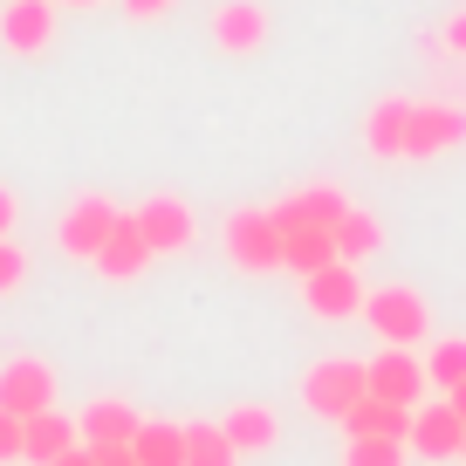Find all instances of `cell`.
I'll return each instance as SVG.
<instances>
[{
	"mask_svg": "<svg viewBox=\"0 0 466 466\" xmlns=\"http://www.w3.org/2000/svg\"><path fill=\"white\" fill-rule=\"evenodd\" d=\"M329 261H336V227H281V268L316 275Z\"/></svg>",
	"mask_w": 466,
	"mask_h": 466,
	"instance_id": "18",
	"label": "cell"
},
{
	"mask_svg": "<svg viewBox=\"0 0 466 466\" xmlns=\"http://www.w3.org/2000/svg\"><path fill=\"white\" fill-rule=\"evenodd\" d=\"M466 145V110L460 103H411V137L405 158H446Z\"/></svg>",
	"mask_w": 466,
	"mask_h": 466,
	"instance_id": "8",
	"label": "cell"
},
{
	"mask_svg": "<svg viewBox=\"0 0 466 466\" xmlns=\"http://www.w3.org/2000/svg\"><path fill=\"white\" fill-rule=\"evenodd\" d=\"M145 261H151V248H145V233H137V219L124 213L110 227V240H103V254L89 268H96V275H110V281H131V275H145Z\"/></svg>",
	"mask_w": 466,
	"mask_h": 466,
	"instance_id": "16",
	"label": "cell"
},
{
	"mask_svg": "<svg viewBox=\"0 0 466 466\" xmlns=\"http://www.w3.org/2000/svg\"><path fill=\"white\" fill-rule=\"evenodd\" d=\"M357 398H370V364L364 357H322V364L302 378V405L316 411V419L343 425V411L357 405Z\"/></svg>",
	"mask_w": 466,
	"mask_h": 466,
	"instance_id": "1",
	"label": "cell"
},
{
	"mask_svg": "<svg viewBox=\"0 0 466 466\" xmlns=\"http://www.w3.org/2000/svg\"><path fill=\"white\" fill-rule=\"evenodd\" d=\"M425 384H432V391H452V384H466V343H460V336H446V343L425 350Z\"/></svg>",
	"mask_w": 466,
	"mask_h": 466,
	"instance_id": "24",
	"label": "cell"
},
{
	"mask_svg": "<svg viewBox=\"0 0 466 466\" xmlns=\"http://www.w3.org/2000/svg\"><path fill=\"white\" fill-rule=\"evenodd\" d=\"M405 460H411L405 439H350L343 452V466H405Z\"/></svg>",
	"mask_w": 466,
	"mask_h": 466,
	"instance_id": "25",
	"label": "cell"
},
{
	"mask_svg": "<svg viewBox=\"0 0 466 466\" xmlns=\"http://www.w3.org/2000/svg\"><path fill=\"white\" fill-rule=\"evenodd\" d=\"M96 466H137L131 446H96Z\"/></svg>",
	"mask_w": 466,
	"mask_h": 466,
	"instance_id": "31",
	"label": "cell"
},
{
	"mask_svg": "<svg viewBox=\"0 0 466 466\" xmlns=\"http://www.w3.org/2000/svg\"><path fill=\"white\" fill-rule=\"evenodd\" d=\"M15 460H21V419L0 411V466H15Z\"/></svg>",
	"mask_w": 466,
	"mask_h": 466,
	"instance_id": "27",
	"label": "cell"
},
{
	"mask_svg": "<svg viewBox=\"0 0 466 466\" xmlns=\"http://www.w3.org/2000/svg\"><path fill=\"white\" fill-rule=\"evenodd\" d=\"M275 21H268L261 0H219L213 7V48L219 56H261Z\"/></svg>",
	"mask_w": 466,
	"mask_h": 466,
	"instance_id": "7",
	"label": "cell"
},
{
	"mask_svg": "<svg viewBox=\"0 0 466 466\" xmlns=\"http://www.w3.org/2000/svg\"><path fill=\"white\" fill-rule=\"evenodd\" d=\"M227 261L240 268V275H275V268H281V227H275V213H261V206L227 213Z\"/></svg>",
	"mask_w": 466,
	"mask_h": 466,
	"instance_id": "2",
	"label": "cell"
},
{
	"mask_svg": "<svg viewBox=\"0 0 466 466\" xmlns=\"http://www.w3.org/2000/svg\"><path fill=\"white\" fill-rule=\"evenodd\" d=\"M0 411H15V419L56 411V370H48L42 357H15V364H0Z\"/></svg>",
	"mask_w": 466,
	"mask_h": 466,
	"instance_id": "9",
	"label": "cell"
},
{
	"mask_svg": "<svg viewBox=\"0 0 466 466\" xmlns=\"http://www.w3.org/2000/svg\"><path fill=\"white\" fill-rule=\"evenodd\" d=\"M116 206L103 199V192H83V199L69 206V213H62V227H56V240H62V254H69V261H96L103 254V240H110V227H116Z\"/></svg>",
	"mask_w": 466,
	"mask_h": 466,
	"instance_id": "5",
	"label": "cell"
},
{
	"mask_svg": "<svg viewBox=\"0 0 466 466\" xmlns=\"http://www.w3.org/2000/svg\"><path fill=\"white\" fill-rule=\"evenodd\" d=\"M364 281H357V268L350 261H329V268H316V275H302V309L309 316H322V322H343V316H364Z\"/></svg>",
	"mask_w": 466,
	"mask_h": 466,
	"instance_id": "4",
	"label": "cell"
},
{
	"mask_svg": "<svg viewBox=\"0 0 466 466\" xmlns=\"http://www.w3.org/2000/svg\"><path fill=\"white\" fill-rule=\"evenodd\" d=\"M405 137H411V96L370 103V116H364V151L370 158H405Z\"/></svg>",
	"mask_w": 466,
	"mask_h": 466,
	"instance_id": "14",
	"label": "cell"
},
{
	"mask_svg": "<svg viewBox=\"0 0 466 466\" xmlns=\"http://www.w3.org/2000/svg\"><path fill=\"white\" fill-rule=\"evenodd\" d=\"M219 425H227V439L240 446V460H248V452H275L281 446V419L268 405H233Z\"/></svg>",
	"mask_w": 466,
	"mask_h": 466,
	"instance_id": "19",
	"label": "cell"
},
{
	"mask_svg": "<svg viewBox=\"0 0 466 466\" xmlns=\"http://www.w3.org/2000/svg\"><path fill=\"white\" fill-rule=\"evenodd\" d=\"M268 213H275V227H336V219L350 213V199L336 186H302L281 206H268Z\"/></svg>",
	"mask_w": 466,
	"mask_h": 466,
	"instance_id": "15",
	"label": "cell"
},
{
	"mask_svg": "<svg viewBox=\"0 0 466 466\" xmlns=\"http://www.w3.org/2000/svg\"><path fill=\"white\" fill-rule=\"evenodd\" d=\"M56 466H96V446H69V452H62Z\"/></svg>",
	"mask_w": 466,
	"mask_h": 466,
	"instance_id": "32",
	"label": "cell"
},
{
	"mask_svg": "<svg viewBox=\"0 0 466 466\" xmlns=\"http://www.w3.org/2000/svg\"><path fill=\"white\" fill-rule=\"evenodd\" d=\"M364 316H370V329H378L391 350L425 343V322H432L419 289H370V295H364Z\"/></svg>",
	"mask_w": 466,
	"mask_h": 466,
	"instance_id": "3",
	"label": "cell"
},
{
	"mask_svg": "<svg viewBox=\"0 0 466 466\" xmlns=\"http://www.w3.org/2000/svg\"><path fill=\"white\" fill-rule=\"evenodd\" d=\"M172 0H124V15H137V21H158Z\"/></svg>",
	"mask_w": 466,
	"mask_h": 466,
	"instance_id": "30",
	"label": "cell"
},
{
	"mask_svg": "<svg viewBox=\"0 0 466 466\" xmlns=\"http://www.w3.org/2000/svg\"><path fill=\"white\" fill-rule=\"evenodd\" d=\"M69 446H83L76 419H62V411H35V419H21V460H28V466H56Z\"/></svg>",
	"mask_w": 466,
	"mask_h": 466,
	"instance_id": "13",
	"label": "cell"
},
{
	"mask_svg": "<svg viewBox=\"0 0 466 466\" xmlns=\"http://www.w3.org/2000/svg\"><path fill=\"white\" fill-rule=\"evenodd\" d=\"M446 405H452V411L466 419V384H452V391H446Z\"/></svg>",
	"mask_w": 466,
	"mask_h": 466,
	"instance_id": "33",
	"label": "cell"
},
{
	"mask_svg": "<svg viewBox=\"0 0 466 466\" xmlns=\"http://www.w3.org/2000/svg\"><path fill=\"white\" fill-rule=\"evenodd\" d=\"M0 42L15 56H42L56 42V0H7L0 7Z\"/></svg>",
	"mask_w": 466,
	"mask_h": 466,
	"instance_id": "12",
	"label": "cell"
},
{
	"mask_svg": "<svg viewBox=\"0 0 466 466\" xmlns=\"http://www.w3.org/2000/svg\"><path fill=\"white\" fill-rule=\"evenodd\" d=\"M370 398L419 411L425 405V357H419V350H391V343H384L378 357H370Z\"/></svg>",
	"mask_w": 466,
	"mask_h": 466,
	"instance_id": "6",
	"label": "cell"
},
{
	"mask_svg": "<svg viewBox=\"0 0 466 466\" xmlns=\"http://www.w3.org/2000/svg\"><path fill=\"white\" fill-rule=\"evenodd\" d=\"M21 281H28V254H21V240L7 233V240H0V295H15Z\"/></svg>",
	"mask_w": 466,
	"mask_h": 466,
	"instance_id": "26",
	"label": "cell"
},
{
	"mask_svg": "<svg viewBox=\"0 0 466 466\" xmlns=\"http://www.w3.org/2000/svg\"><path fill=\"white\" fill-rule=\"evenodd\" d=\"M56 7H89V0H56Z\"/></svg>",
	"mask_w": 466,
	"mask_h": 466,
	"instance_id": "34",
	"label": "cell"
},
{
	"mask_svg": "<svg viewBox=\"0 0 466 466\" xmlns=\"http://www.w3.org/2000/svg\"><path fill=\"white\" fill-rule=\"evenodd\" d=\"M343 432L350 439H405L411 432V411L405 405H384V398H357L343 411Z\"/></svg>",
	"mask_w": 466,
	"mask_h": 466,
	"instance_id": "20",
	"label": "cell"
},
{
	"mask_svg": "<svg viewBox=\"0 0 466 466\" xmlns=\"http://www.w3.org/2000/svg\"><path fill=\"white\" fill-rule=\"evenodd\" d=\"M131 219H137V233H145V248H151V254H186V248H192V233H199L192 206H186V199H172V192L145 199Z\"/></svg>",
	"mask_w": 466,
	"mask_h": 466,
	"instance_id": "10",
	"label": "cell"
},
{
	"mask_svg": "<svg viewBox=\"0 0 466 466\" xmlns=\"http://www.w3.org/2000/svg\"><path fill=\"white\" fill-rule=\"evenodd\" d=\"M137 425H145V419H137L124 398H96V405L76 419V432H83V446H131Z\"/></svg>",
	"mask_w": 466,
	"mask_h": 466,
	"instance_id": "17",
	"label": "cell"
},
{
	"mask_svg": "<svg viewBox=\"0 0 466 466\" xmlns=\"http://www.w3.org/2000/svg\"><path fill=\"white\" fill-rule=\"evenodd\" d=\"M439 42H446L452 56H466V7H452V15H446V28H439Z\"/></svg>",
	"mask_w": 466,
	"mask_h": 466,
	"instance_id": "28",
	"label": "cell"
},
{
	"mask_svg": "<svg viewBox=\"0 0 466 466\" xmlns=\"http://www.w3.org/2000/svg\"><path fill=\"white\" fill-rule=\"evenodd\" d=\"M405 446L419 452V460H460V446H466V419L446 405V398H432V405H419V411H411Z\"/></svg>",
	"mask_w": 466,
	"mask_h": 466,
	"instance_id": "11",
	"label": "cell"
},
{
	"mask_svg": "<svg viewBox=\"0 0 466 466\" xmlns=\"http://www.w3.org/2000/svg\"><path fill=\"white\" fill-rule=\"evenodd\" d=\"M384 248V227H378V213H357V206H350L343 219H336V261H370V254Z\"/></svg>",
	"mask_w": 466,
	"mask_h": 466,
	"instance_id": "21",
	"label": "cell"
},
{
	"mask_svg": "<svg viewBox=\"0 0 466 466\" xmlns=\"http://www.w3.org/2000/svg\"><path fill=\"white\" fill-rule=\"evenodd\" d=\"M186 466H240V446L227 425H186Z\"/></svg>",
	"mask_w": 466,
	"mask_h": 466,
	"instance_id": "23",
	"label": "cell"
},
{
	"mask_svg": "<svg viewBox=\"0 0 466 466\" xmlns=\"http://www.w3.org/2000/svg\"><path fill=\"white\" fill-rule=\"evenodd\" d=\"M131 452H137V466H186V425H165V419L137 425Z\"/></svg>",
	"mask_w": 466,
	"mask_h": 466,
	"instance_id": "22",
	"label": "cell"
},
{
	"mask_svg": "<svg viewBox=\"0 0 466 466\" xmlns=\"http://www.w3.org/2000/svg\"><path fill=\"white\" fill-rule=\"evenodd\" d=\"M15 219H21V199L7 186H0V240H7V233H15Z\"/></svg>",
	"mask_w": 466,
	"mask_h": 466,
	"instance_id": "29",
	"label": "cell"
},
{
	"mask_svg": "<svg viewBox=\"0 0 466 466\" xmlns=\"http://www.w3.org/2000/svg\"><path fill=\"white\" fill-rule=\"evenodd\" d=\"M460 460H466V446H460Z\"/></svg>",
	"mask_w": 466,
	"mask_h": 466,
	"instance_id": "35",
	"label": "cell"
}]
</instances>
